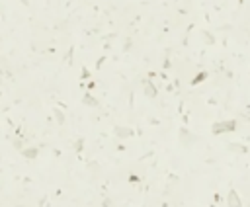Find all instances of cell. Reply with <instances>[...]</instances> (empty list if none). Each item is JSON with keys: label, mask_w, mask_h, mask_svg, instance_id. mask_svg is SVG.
Masks as SVG:
<instances>
[{"label": "cell", "mask_w": 250, "mask_h": 207, "mask_svg": "<svg viewBox=\"0 0 250 207\" xmlns=\"http://www.w3.org/2000/svg\"><path fill=\"white\" fill-rule=\"evenodd\" d=\"M213 133L219 135V133H229V131H234L237 129V121H221V123H215L211 127Z\"/></svg>", "instance_id": "6da1fadb"}, {"label": "cell", "mask_w": 250, "mask_h": 207, "mask_svg": "<svg viewBox=\"0 0 250 207\" xmlns=\"http://www.w3.org/2000/svg\"><path fill=\"white\" fill-rule=\"evenodd\" d=\"M180 141H182L184 145H188V147H189V145H192L193 141H196V137H193V135L189 133V131H186V129H182V131H180Z\"/></svg>", "instance_id": "7a4b0ae2"}, {"label": "cell", "mask_w": 250, "mask_h": 207, "mask_svg": "<svg viewBox=\"0 0 250 207\" xmlns=\"http://www.w3.org/2000/svg\"><path fill=\"white\" fill-rule=\"evenodd\" d=\"M242 203H240V197L237 191H231L229 194V207H240Z\"/></svg>", "instance_id": "3957f363"}, {"label": "cell", "mask_w": 250, "mask_h": 207, "mask_svg": "<svg viewBox=\"0 0 250 207\" xmlns=\"http://www.w3.org/2000/svg\"><path fill=\"white\" fill-rule=\"evenodd\" d=\"M22 153H24L26 158H35V156L39 154V149H24Z\"/></svg>", "instance_id": "277c9868"}, {"label": "cell", "mask_w": 250, "mask_h": 207, "mask_svg": "<svg viewBox=\"0 0 250 207\" xmlns=\"http://www.w3.org/2000/svg\"><path fill=\"white\" fill-rule=\"evenodd\" d=\"M115 133H117L119 137H129V135H131V129H127V127H115Z\"/></svg>", "instance_id": "5b68a950"}, {"label": "cell", "mask_w": 250, "mask_h": 207, "mask_svg": "<svg viewBox=\"0 0 250 207\" xmlns=\"http://www.w3.org/2000/svg\"><path fill=\"white\" fill-rule=\"evenodd\" d=\"M145 94H147V96H149V98H155V96H156V88H155V86H152V84H151V82H147V88H145Z\"/></svg>", "instance_id": "8992f818"}, {"label": "cell", "mask_w": 250, "mask_h": 207, "mask_svg": "<svg viewBox=\"0 0 250 207\" xmlns=\"http://www.w3.org/2000/svg\"><path fill=\"white\" fill-rule=\"evenodd\" d=\"M84 102L88 103V106H98V102H96V100H94V98H92V96H90V94H86V96H84Z\"/></svg>", "instance_id": "52a82bcc"}, {"label": "cell", "mask_w": 250, "mask_h": 207, "mask_svg": "<svg viewBox=\"0 0 250 207\" xmlns=\"http://www.w3.org/2000/svg\"><path fill=\"white\" fill-rule=\"evenodd\" d=\"M231 150H238V153H246V149L242 147V145H229Z\"/></svg>", "instance_id": "ba28073f"}, {"label": "cell", "mask_w": 250, "mask_h": 207, "mask_svg": "<svg viewBox=\"0 0 250 207\" xmlns=\"http://www.w3.org/2000/svg\"><path fill=\"white\" fill-rule=\"evenodd\" d=\"M205 76H207V74H205V72H200V74H197V76H196V78H193V82H192V84H197V82H201V80H205Z\"/></svg>", "instance_id": "9c48e42d"}, {"label": "cell", "mask_w": 250, "mask_h": 207, "mask_svg": "<svg viewBox=\"0 0 250 207\" xmlns=\"http://www.w3.org/2000/svg\"><path fill=\"white\" fill-rule=\"evenodd\" d=\"M55 115H57V119H59V121H61V123H63V114H61V111L57 110V111H55Z\"/></svg>", "instance_id": "30bf717a"}, {"label": "cell", "mask_w": 250, "mask_h": 207, "mask_svg": "<svg viewBox=\"0 0 250 207\" xmlns=\"http://www.w3.org/2000/svg\"><path fill=\"white\" fill-rule=\"evenodd\" d=\"M14 145H16V149H22V141H20V139L14 141Z\"/></svg>", "instance_id": "8fae6325"}]
</instances>
